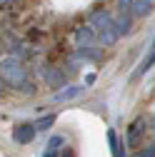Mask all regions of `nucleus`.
Segmentation results:
<instances>
[{
    "label": "nucleus",
    "instance_id": "obj_4",
    "mask_svg": "<svg viewBox=\"0 0 155 157\" xmlns=\"http://www.w3.org/2000/svg\"><path fill=\"white\" fill-rule=\"evenodd\" d=\"M88 20H90V25L98 30V33H100V30H105V28H110V25H115V17H113L105 8H95V10L90 13Z\"/></svg>",
    "mask_w": 155,
    "mask_h": 157
},
{
    "label": "nucleus",
    "instance_id": "obj_11",
    "mask_svg": "<svg viewBox=\"0 0 155 157\" xmlns=\"http://www.w3.org/2000/svg\"><path fill=\"white\" fill-rule=\"evenodd\" d=\"M43 77H48V82H50V85H58V82L63 80V77L58 75V72H55L53 67H43Z\"/></svg>",
    "mask_w": 155,
    "mask_h": 157
},
{
    "label": "nucleus",
    "instance_id": "obj_16",
    "mask_svg": "<svg viewBox=\"0 0 155 157\" xmlns=\"http://www.w3.org/2000/svg\"><path fill=\"white\" fill-rule=\"evenodd\" d=\"M153 127H155V122H153Z\"/></svg>",
    "mask_w": 155,
    "mask_h": 157
},
{
    "label": "nucleus",
    "instance_id": "obj_5",
    "mask_svg": "<svg viewBox=\"0 0 155 157\" xmlns=\"http://www.w3.org/2000/svg\"><path fill=\"white\" fill-rule=\"evenodd\" d=\"M85 92V87L83 85H68V87H63V90H58L55 95H53V100L55 102H68V100H78Z\"/></svg>",
    "mask_w": 155,
    "mask_h": 157
},
{
    "label": "nucleus",
    "instance_id": "obj_7",
    "mask_svg": "<svg viewBox=\"0 0 155 157\" xmlns=\"http://www.w3.org/2000/svg\"><path fill=\"white\" fill-rule=\"evenodd\" d=\"M153 5H155V0H135L133 3V15L135 17H145L153 13Z\"/></svg>",
    "mask_w": 155,
    "mask_h": 157
},
{
    "label": "nucleus",
    "instance_id": "obj_13",
    "mask_svg": "<svg viewBox=\"0 0 155 157\" xmlns=\"http://www.w3.org/2000/svg\"><path fill=\"white\" fill-rule=\"evenodd\" d=\"M135 157H155V147H145V150H138Z\"/></svg>",
    "mask_w": 155,
    "mask_h": 157
},
{
    "label": "nucleus",
    "instance_id": "obj_10",
    "mask_svg": "<svg viewBox=\"0 0 155 157\" xmlns=\"http://www.w3.org/2000/svg\"><path fill=\"white\" fill-rule=\"evenodd\" d=\"M75 40H78V43H90V40H93V25L78 28V30H75Z\"/></svg>",
    "mask_w": 155,
    "mask_h": 157
},
{
    "label": "nucleus",
    "instance_id": "obj_3",
    "mask_svg": "<svg viewBox=\"0 0 155 157\" xmlns=\"http://www.w3.org/2000/svg\"><path fill=\"white\" fill-rule=\"evenodd\" d=\"M35 132H38V125L33 122H20V125H15L13 127V140L18 145H30L35 140Z\"/></svg>",
    "mask_w": 155,
    "mask_h": 157
},
{
    "label": "nucleus",
    "instance_id": "obj_2",
    "mask_svg": "<svg viewBox=\"0 0 155 157\" xmlns=\"http://www.w3.org/2000/svg\"><path fill=\"white\" fill-rule=\"evenodd\" d=\"M145 130H148V122L143 120V117L133 120V122H130V127H128V135H125V142H128V147H133V150H140V145H143V140H145Z\"/></svg>",
    "mask_w": 155,
    "mask_h": 157
},
{
    "label": "nucleus",
    "instance_id": "obj_14",
    "mask_svg": "<svg viewBox=\"0 0 155 157\" xmlns=\"http://www.w3.org/2000/svg\"><path fill=\"white\" fill-rule=\"evenodd\" d=\"M133 3H135V0H118V8H120V10L125 13L128 8H133Z\"/></svg>",
    "mask_w": 155,
    "mask_h": 157
},
{
    "label": "nucleus",
    "instance_id": "obj_12",
    "mask_svg": "<svg viewBox=\"0 0 155 157\" xmlns=\"http://www.w3.org/2000/svg\"><path fill=\"white\" fill-rule=\"evenodd\" d=\"M53 122H55V115H48V117H43V120L38 122V130H50Z\"/></svg>",
    "mask_w": 155,
    "mask_h": 157
},
{
    "label": "nucleus",
    "instance_id": "obj_6",
    "mask_svg": "<svg viewBox=\"0 0 155 157\" xmlns=\"http://www.w3.org/2000/svg\"><path fill=\"white\" fill-rule=\"evenodd\" d=\"M108 142H110V152H113V157H125V140L120 142L118 140V135H115V130H108Z\"/></svg>",
    "mask_w": 155,
    "mask_h": 157
},
{
    "label": "nucleus",
    "instance_id": "obj_1",
    "mask_svg": "<svg viewBox=\"0 0 155 157\" xmlns=\"http://www.w3.org/2000/svg\"><path fill=\"white\" fill-rule=\"evenodd\" d=\"M3 82L18 92H25V95H33L35 92V85L28 80V70L25 65L18 60V57H8V60H3Z\"/></svg>",
    "mask_w": 155,
    "mask_h": 157
},
{
    "label": "nucleus",
    "instance_id": "obj_15",
    "mask_svg": "<svg viewBox=\"0 0 155 157\" xmlns=\"http://www.w3.org/2000/svg\"><path fill=\"white\" fill-rule=\"evenodd\" d=\"M63 157H75V152H73L70 147H65V152H63Z\"/></svg>",
    "mask_w": 155,
    "mask_h": 157
},
{
    "label": "nucleus",
    "instance_id": "obj_9",
    "mask_svg": "<svg viewBox=\"0 0 155 157\" xmlns=\"http://www.w3.org/2000/svg\"><path fill=\"white\" fill-rule=\"evenodd\" d=\"M65 140H63V137H50V142H48V147H45V155L43 157H58V150H60V145H63Z\"/></svg>",
    "mask_w": 155,
    "mask_h": 157
},
{
    "label": "nucleus",
    "instance_id": "obj_8",
    "mask_svg": "<svg viewBox=\"0 0 155 157\" xmlns=\"http://www.w3.org/2000/svg\"><path fill=\"white\" fill-rule=\"evenodd\" d=\"M130 25H133V23H130V17H128L123 10H120V15H115V28H118V33H120V35H128V33L133 30Z\"/></svg>",
    "mask_w": 155,
    "mask_h": 157
}]
</instances>
